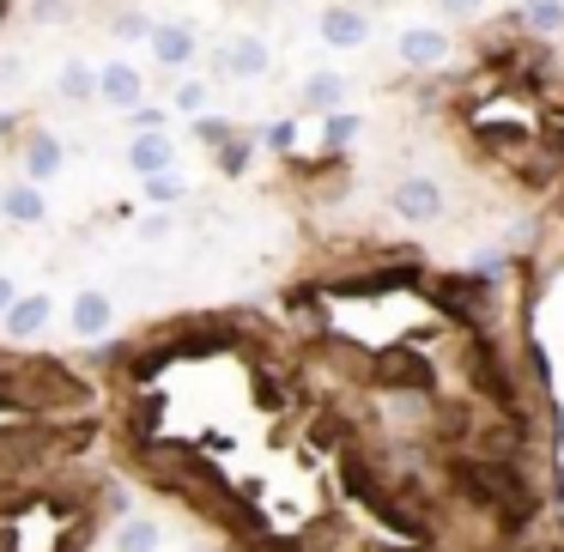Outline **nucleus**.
<instances>
[{"label":"nucleus","mask_w":564,"mask_h":552,"mask_svg":"<svg viewBox=\"0 0 564 552\" xmlns=\"http://www.w3.org/2000/svg\"><path fill=\"white\" fill-rule=\"evenodd\" d=\"M449 479H455V491H462L467 504H479V510H486L498 528H522L528 516L540 510V491L528 486L522 474H516L510 455L455 450V455H449Z\"/></svg>","instance_id":"1"},{"label":"nucleus","mask_w":564,"mask_h":552,"mask_svg":"<svg viewBox=\"0 0 564 552\" xmlns=\"http://www.w3.org/2000/svg\"><path fill=\"white\" fill-rule=\"evenodd\" d=\"M86 382L50 358H13V370L0 382V407H25V413H67V407H86Z\"/></svg>","instance_id":"2"},{"label":"nucleus","mask_w":564,"mask_h":552,"mask_svg":"<svg viewBox=\"0 0 564 552\" xmlns=\"http://www.w3.org/2000/svg\"><path fill=\"white\" fill-rule=\"evenodd\" d=\"M389 213L401 225H437L443 213H449V188H443L437 176H425V171H406V176L389 183Z\"/></svg>","instance_id":"3"},{"label":"nucleus","mask_w":564,"mask_h":552,"mask_svg":"<svg viewBox=\"0 0 564 552\" xmlns=\"http://www.w3.org/2000/svg\"><path fill=\"white\" fill-rule=\"evenodd\" d=\"M437 304L443 316L455 322H491L498 316V292H491V273H449V280H437Z\"/></svg>","instance_id":"4"},{"label":"nucleus","mask_w":564,"mask_h":552,"mask_svg":"<svg viewBox=\"0 0 564 552\" xmlns=\"http://www.w3.org/2000/svg\"><path fill=\"white\" fill-rule=\"evenodd\" d=\"M449 55H455V43H449V31H437V25H406L401 37H394V62H401L406 74H437V67H449Z\"/></svg>","instance_id":"5"},{"label":"nucleus","mask_w":564,"mask_h":552,"mask_svg":"<svg viewBox=\"0 0 564 552\" xmlns=\"http://www.w3.org/2000/svg\"><path fill=\"white\" fill-rule=\"evenodd\" d=\"M268 67H273V50L256 31H237V37H225L213 50V74H225V79H261Z\"/></svg>","instance_id":"6"},{"label":"nucleus","mask_w":564,"mask_h":552,"mask_svg":"<svg viewBox=\"0 0 564 552\" xmlns=\"http://www.w3.org/2000/svg\"><path fill=\"white\" fill-rule=\"evenodd\" d=\"M316 31H322L328 50L352 55V50H365V43H370V13H365V7H352V0H334V7H322V13H316Z\"/></svg>","instance_id":"7"},{"label":"nucleus","mask_w":564,"mask_h":552,"mask_svg":"<svg viewBox=\"0 0 564 552\" xmlns=\"http://www.w3.org/2000/svg\"><path fill=\"white\" fill-rule=\"evenodd\" d=\"M98 98L110 104V110L134 116L140 104H147V74H140L134 62H110V67H98Z\"/></svg>","instance_id":"8"},{"label":"nucleus","mask_w":564,"mask_h":552,"mask_svg":"<svg viewBox=\"0 0 564 552\" xmlns=\"http://www.w3.org/2000/svg\"><path fill=\"white\" fill-rule=\"evenodd\" d=\"M346 98H352V86H346V74H334V67H316V74H304V86H297V110L304 116H340Z\"/></svg>","instance_id":"9"},{"label":"nucleus","mask_w":564,"mask_h":552,"mask_svg":"<svg viewBox=\"0 0 564 552\" xmlns=\"http://www.w3.org/2000/svg\"><path fill=\"white\" fill-rule=\"evenodd\" d=\"M19 152H25V176H31V183H55V176H62V164H67L62 140H55L50 128H31V134L19 140Z\"/></svg>","instance_id":"10"},{"label":"nucleus","mask_w":564,"mask_h":552,"mask_svg":"<svg viewBox=\"0 0 564 552\" xmlns=\"http://www.w3.org/2000/svg\"><path fill=\"white\" fill-rule=\"evenodd\" d=\"M147 50H152V62H159V67H188L200 55V37L188 25H152Z\"/></svg>","instance_id":"11"},{"label":"nucleus","mask_w":564,"mask_h":552,"mask_svg":"<svg viewBox=\"0 0 564 552\" xmlns=\"http://www.w3.org/2000/svg\"><path fill=\"white\" fill-rule=\"evenodd\" d=\"M50 316H55L50 292H19V304L7 310V334H13V340H37V334L50 328Z\"/></svg>","instance_id":"12"},{"label":"nucleus","mask_w":564,"mask_h":552,"mask_svg":"<svg viewBox=\"0 0 564 552\" xmlns=\"http://www.w3.org/2000/svg\"><path fill=\"white\" fill-rule=\"evenodd\" d=\"M176 164V147H171V134H134L128 140V171L147 183V176H164Z\"/></svg>","instance_id":"13"},{"label":"nucleus","mask_w":564,"mask_h":552,"mask_svg":"<svg viewBox=\"0 0 564 552\" xmlns=\"http://www.w3.org/2000/svg\"><path fill=\"white\" fill-rule=\"evenodd\" d=\"M67 316H74V334H79V340H98V334H110L116 304H110V292H79Z\"/></svg>","instance_id":"14"},{"label":"nucleus","mask_w":564,"mask_h":552,"mask_svg":"<svg viewBox=\"0 0 564 552\" xmlns=\"http://www.w3.org/2000/svg\"><path fill=\"white\" fill-rule=\"evenodd\" d=\"M0 213H7L13 225H43V219H50V201H43V183H31V176H25V183H13L7 195H0Z\"/></svg>","instance_id":"15"},{"label":"nucleus","mask_w":564,"mask_h":552,"mask_svg":"<svg viewBox=\"0 0 564 552\" xmlns=\"http://www.w3.org/2000/svg\"><path fill=\"white\" fill-rule=\"evenodd\" d=\"M55 91H62V104H74V110H86V104L98 98V67H86V55H74V62H62V74H55Z\"/></svg>","instance_id":"16"},{"label":"nucleus","mask_w":564,"mask_h":552,"mask_svg":"<svg viewBox=\"0 0 564 552\" xmlns=\"http://www.w3.org/2000/svg\"><path fill=\"white\" fill-rule=\"evenodd\" d=\"M164 546V528L152 516H122L116 522V552H159Z\"/></svg>","instance_id":"17"},{"label":"nucleus","mask_w":564,"mask_h":552,"mask_svg":"<svg viewBox=\"0 0 564 552\" xmlns=\"http://www.w3.org/2000/svg\"><path fill=\"white\" fill-rule=\"evenodd\" d=\"M522 25L534 37H558L564 31V0H522Z\"/></svg>","instance_id":"18"},{"label":"nucleus","mask_w":564,"mask_h":552,"mask_svg":"<svg viewBox=\"0 0 564 552\" xmlns=\"http://www.w3.org/2000/svg\"><path fill=\"white\" fill-rule=\"evenodd\" d=\"M322 122H328V128H322V152H328V159H340V152L358 140V116L340 110V116H322Z\"/></svg>","instance_id":"19"},{"label":"nucleus","mask_w":564,"mask_h":552,"mask_svg":"<svg viewBox=\"0 0 564 552\" xmlns=\"http://www.w3.org/2000/svg\"><path fill=\"white\" fill-rule=\"evenodd\" d=\"M249 159H256V140H249V134H231L219 152H213V164H219L225 176H243V171H249Z\"/></svg>","instance_id":"20"},{"label":"nucleus","mask_w":564,"mask_h":552,"mask_svg":"<svg viewBox=\"0 0 564 552\" xmlns=\"http://www.w3.org/2000/svg\"><path fill=\"white\" fill-rule=\"evenodd\" d=\"M183 195H188V188H183V176H176V171H164V176H147V201H152L159 213H171Z\"/></svg>","instance_id":"21"},{"label":"nucleus","mask_w":564,"mask_h":552,"mask_svg":"<svg viewBox=\"0 0 564 552\" xmlns=\"http://www.w3.org/2000/svg\"><path fill=\"white\" fill-rule=\"evenodd\" d=\"M171 110L176 116H207V86H200V79H183L176 98H171Z\"/></svg>","instance_id":"22"},{"label":"nucleus","mask_w":564,"mask_h":552,"mask_svg":"<svg viewBox=\"0 0 564 552\" xmlns=\"http://www.w3.org/2000/svg\"><path fill=\"white\" fill-rule=\"evenodd\" d=\"M231 134H237V128L225 122V116H195V140H200V147H213V152H219Z\"/></svg>","instance_id":"23"},{"label":"nucleus","mask_w":564,"mask_h":552,"mask_svg":"<svg viewBox=\"0 0 564 552\" xmlns=\"http://www.w3.org/2000/svg\"><path fill=\"white\" fill-rule=\"evenodd\" d=\"M74 0H31V25H67Z\"/></svg>","instance_id":"24"},{"label":"nucleus","mask_w":564,"mask_h":552,"mask_svg":"<svg viewBox=\"0 0 564 552\" xmlns=\"http://www.w3.org/2000/svg\"><path fill=\"white\" fill-rule=\"evenodd\" d=\"M110 31H116L122 43H140V37H152V19L134 7V13H116V25H110Z\"/></svg>","instance_id":"25"},{"label":"nucleus","mask_w":564,"mask_h":552,"mask_svg":"<svg viewBox=\"0 0 564 552\" xmlns=\"http://www.w3.org/2000/svg\"><path fill=\"white\" fill-rule=\"evenodd\" d=\"M437 7H443V13H449V19H455V25H474V19H479V13H486L491 0H437Z\"/></svg>","instance_id":"26"},{"label":"nucleus","mask_w":564,"mask_h":552,"mask_svg":"<svg viewBox=\"0 0 564 552\" xmlns=\"http://www.w3.org/2000/svg\"><path fill=\"white\" fill-rule=\"evenodd\" d=\"M19 86H25V55L7 50L0 55V91H19Z\"/></svg>","instance_id":"27"},{"label":"nucleus","mask_w":564,"mask_h":552,"mask_svg":"<svg viewBox=\"0 0 564 552\" xmlns=\"http://www.w3.org/2000/svg\"><path fill=\"white\" fill-rule=\"evenodd\" d=\"M261 147H268V152H292L297 147V122H273L268 134H261Z\"/></svg>","instance_id":"28"},{"label":"nucleus","mask_w":564,"mask_h":552,"mask_svg":"<svg viewBox=\"0 0 564 552\" xmlns=\"http://www.w3.org/2000/svg\"><path fill=\"white\" fill-rule=\"evenodd\" d=\"M134 134H164V110H159V104H140V110H134Z\"/></svg>","instance_id":"29"},{"label":"nucleus","mask_w":564,"mask_h":552,"mask_svg":"<svg viewBox=\"0 0 564 552\" xmlns=\"http://www.w3.org/2000/svg\"><path fill=\"white\" fill-rule=\"evenodd\" d=\"M13 304H19V285L0 273V322H7V310H13Z\"/></svg>","instance_id":"30"},{"label":"nucleus","mask_w":564,"mask_h":552,"mask_svg":"<svg viewBox=\"0 0 564 552\" xmlns=\"http://www.w3.org/2000/svg\"><path fill=\"white\" fill-rule=\"evenodd\" d=\"M273 7H304V0H273Z\"/></svg>","instance_id":"31"}]
</instances>
